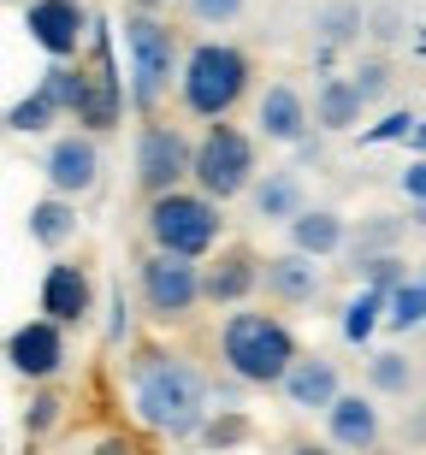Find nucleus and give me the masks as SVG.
I'll list each match as a JSON object with an SVG mask.
<instances>
[{"mask_svg":"<svg viewBox=\"0 0 426 455\" xmlns=\"http://www.w3.org/2000/svg\"><path fill=\"white\" fill-rule=\"evenodd\" d=\"M131 403H137V420L149 432H160V438H196V432H207V385L184 355H149V361H137Z\"/></svg>","mask_w":426,"mask_h":455,"instance_id":"obj_1","label":"nucleus"},{"mask_svg":"<svg viewBox=\"0 0 426 455\" xmlns=\"http://www.w3.org/2000/svg\"><path fill=\"white\" fill-rule=\"evenodd\" d=\"M220 361L243 385H285L290 367H296L302 355H296V338H290V325L278 320V314L237 307V314H225V325H220Z\"/></svg>","mask_w":426,"mask_h":455,"instance_id":"obj_2","label":"nucleus"},{"mask_svg":"<svg viewBox=\"0 0 426 455\" xmlns=\"http://www.w3.org/2000/svg\"><path fill=\"white\" fill-rule=\"evenodd\" d=\"M178 89H184V107L207 124H225V113L243 101L249 89V53L231 48V42H196L184 53V71H178Z\"/></svg>","mask_w":426,"mask_h":455,"instance_id":"obj_3","label":"nucleus"},{"mask_svg":"<svg viewBox=\"0 0 426 455\" xmlns=\"http://www.w3.org/2000/svg\"><path fill=\"white\" fill-rule=\"evenodd\" d=\"M149 236H154V249L184 254V260H202V254L220 243V202H207L202 189L154 196L149 202Z\"/></svg>","mask_w":426,"mask_h":455,"instance_id":"obj_4","label":"nucleus"},{"mask_svg":"<svg viewBox=\"0 0 426 455\" xmlns=\"http://www.w3.org/2000/svg\"><path fill=\"white\" fill-rule=\"evenodd\" d=\"M196 189L207 202H231L243 189H255V142L237 124H207L196 142Z\"/></svg>","mask_w":426,"mask_h":455,"instance_id":"obj_5","label":"nucleus"},{"mask_svg":"<svg viewBox=\"0 0 426 455\" xmlns=\"http://www.w3.org/2000/svg\"><path fill=\"white\" fill-rule=\"evenodd\" d=\"M125 48H131V101L154 107L172 89V71H184L178 42H172V30L160 24V18L137 12L131 24H125Z\"/></svg>","mask_w":426,"mask_h":455,"instance_id":"obj_6","label":"nucleus"},{"mask_svg":"<svg viewBox=\"0 0 426 455\" xmlns=\"http://www.w3.org/2000/svg\"><path fill=\"white\" fill-rule=\"evenodd\" d=\"M184 178H196V142L178 124H142L137 136V184L149 196H172L184 189Z\"/></svg>","mask_w":426,"mask_h":455,"instance_id":"obj_7","label":"nucleus"},{"mask_svg":"<svg viewBox=\"0 0 426 455\" xmlns=\"http://www.w3.org/2000/svg\"><path fill=\"white\" fill-rule=\"evenodd\" d=\"M142 302H149V314H160V320H184L196 302H207L202 267L184 260V254L154 249L149 260H142Z\"/></svg>","mask_w":426,"mask_h":455,"instance_id":"obj_8","label":"nucleus"},{"mask_svg":"<svg viewBox=\"0 0 426 455\" xmlns=\"http://www.w3.org/2000/svg\"><path fill=\"white\" fill-rule=\"evenodd\" d=\"M24 30L48 60H77V48L95 24L77 0H24Z\"/></svg>","mask_w":426,"mask_h":455,"instance_id":"obj_9","label":"nucleus"},{"mask_svg":"<svg viewBox=\"0 0 426 455\" xmlns=\"http://www.w3.org/2000/svg\"><path fill=\"white\" fill-rule=\"evenodd\" d=\"M6 367L18 379H53V372L66 367V325L53 320H24L6 338Z\"/></svg>","mask_w":426,"mask_h":455,"instance_id":"obj_10","label":"nucleus"},{"mask_svg":"<svg viewBox=\"0 0 426 455\" xmlns=\"http://www.w3.org/2000/svg\"><path fill=\"white\" fill-rule=\"evenodd\" d=\"M42 172H48L53 196H84V189H95V178H101V148H95V136H60V142L48 148V160H42Z\"/></svg>","mask_w":426,"mask_h":455,"instance_id":"obj_11","label":"nucleus"},{"mask_svg":"<svg viewBox=\"0 0 426 455\" xmlns=\"http://www.w3.org/2000/svg\"><path fill=\"white\" fill-rule=\"evenodd\" d=\"M89 302H95V284H89V272L77 267V260H53V267L42 272V320L77 325L89 314Z\"/></svg>","mask_w":426,"mask_h":455,"instance_id":"obj_12","label":"nucleus"},{"mask_svg":"<svg viewBox=\"0 0 426 455\" xmlns=\"http://www.w3.org/2000/svg\"><path fill=\"white\" fill-rule=\"evenodd\" d=\"M278 390L290 396V408H308V414H314V408H320V414H332V403L343 396L338 367H332L326 355H302V361L290 367V379H285Z\"/></svg>","mask_w":426,"mask_h":455,"instance_id":"obj_13","label":"nucleus"},{"mask_svg":"<svg viewBox=\"0 0 426 455\" xmlns=\"http://www.w3.org/2000/svg\"><path fill=\"white\" fill-rule=\"evenodd\" d=\"M255 284H261V260L249 249H225L220 260L202 272V290H207V302H213V307H237Z\"/></svg>","mask_w":426,"mask_h":455,"instance_id":"obj_14","label":"nucleus"},{"mask_svg":"<svg viewBox=\"0 0 426 455\" xmlns=\"http://www.w3.org/2000/svg\"><path fill=\"white\" fill-rule=\"evenodd\" d=\"M326 432H332V443L350 455H367L379 443V408L367 403V396H338L332 403V414H326Z\"/></svg>","mask_w":426,"mask_h":455,"instance_id":"obj_15","label":"nucleus"},{"mask_svg":"<svg viewBox=\"0 0 426 455\" xmlns=\"http://www.w3.org/2000/svg\"><path fill=\"white\" fill-rule=\"evenodd\" d=\"M261 284H267V296H278V302H314L320 296V267H314V254H273L267 267H261Z\"/></svg>","mask_w":426,"mask_h":455,"instance_id":"obj_16","label":"nucleus"},{"mask_svg":"<svg viewBox=\"0 0 426 455\" xmlns=\"http://www.w3.org/2000/svg\"><path fill=\"white\" fill-rule=\"evenodd\" d=\"M255 124H261V136L267 142H302L308 136V107H302V95L290 84H273L267 95H261V107H255Z\"/></svg>","mask_w":426,"mask_h":455,"instance_id":"obj_17","label":"nucleus"},{"mask_svg":"<svg viewBox=\"0 0 426 455\" xmlns=\"http://www.w3.org/2000/svg\"><path fill=\"white\" fill-rule=\"evenodd\" d=\"M249 196H255V213H261V220H273V225H290V220H302V213H308V207H302V178H296L290 166L267 172Z\"/></svg>","mask_w":426,"mask_h":455,"instance_id":"obj_18","label":"nucleus"},{"mask_svg":"<svg viewBox=\"0 0 426 455\" xmlns=\"http://www.w3.org/2000/svg\"><path fill=\"white\" fill-rule=\"evenodd\" d=\"M290 249H296V254H314V260L338 254L343 249V220L332 213V207H308L302 220H290Z\"/></svg>","mask_w":426,"mask_h":455,"instance_id":"obj_19","label":"nucleus"},{"mask_svg":"<svg viewBox=\"0 0 426 455\" xmlns=\"http://www.w3.org/2000/svg\"><path fill=\"white\" fill-rule=\"evenodd\" d=\"M24 225H30V243H42V249H66L71 236H77V207H71L66 196H42Z\"/></svg>","mask_w":426,"mask_h":455,"instance_id":"obj_20","label":"nucleus"},{"mask_svg":"<svg viewBox=\"0 0 426 455\" xmlns=\"http://www.w3.org/2000/svg\"><path fill=\"white\" fill-rule=\"evenodd\" d=\"M361 89H356V77H326L320 84V95H314V118H320L326 131H350L361 118Z\"/></svg>","mask_w":426,"mask_h":455,"instance_id":"obj_21","label":"nucleus"},{"mask_svg":"<svg viewBox=\"0 0 426 455\" xmlns=\"http://www.w3.org/2000/svg\"><path fill=\"white\" fill-rule=\"evenodd\" d=\"M89 84H95V77H84V66H71V60H53L48 77H42V95H48V101L60 107V113L77 118V107H84Z\"/></svg>","mask_w":426,"mask_h":455,"instance_id":"obj_22","label":"nucleus"},{"mask_svg":"<svg viewBox=\"0 0 426 455\" xmlns=\"http://www.w3.org/2000/svg\"><path fill=\"white\" fill-rule=\"evenodd\" d=\"M385 307H391V296H379V290H367V284H361V296H356L350 307H343V338H350V343H367Z\"/></svg>","mask_w":426,"mask_h":455,"instance_id":"obj_23","label":"nucleus"},{"mask_svg":"<svg viewBox=\"0 0 426 455\" xmlns=\"http://www.w3.org/2000/svg\"><path fill=\"white\" fill-rule=\"evenodd\" d=\"M391 331H421L426 325V278H409L403 290H391Z\"/></svg>","mask_w":426,"mask_h":455,"instance_id":"obj_24","label":"nucleus"},{"mask_svg":"<svg viewBox=\"0 0 426 455\" xmlns=\"http://www.w3.org/2000/svg\"><path fill=\"white\" fill-rule=\"evenodd\" d=\"M367 379H374V390H385V396H409V385H414V367L403 361V355H374L367 361Z\"/></svg>","mask_w":426,"mask_h":455,"instance_id":"obj_25","label":"nucleus"},{"mask_svg":"<svg viewBox=\"0 0 426 455\" xmlns=\"http://www.w3.org/2000/svg\"><path fill=\"white\" fill-rule=\"evenodd\" d=\"M361 278H367V290H379V296H391V290L409 284V267L397 260V254H374V260H356Z\"/></svg>","mask_w":426,"mask_h":455,"instance_id":"obj_26","label":"nucleus"},{"mask_svg":"<svg viewBox=\"0 0 426 455\" xmlns=\"http://www.w3.org/2000/svg\"><path fill=\"white\" fill-rule=\"evenodd\" d=\"M60 113V107L48 101V95H42V89H36L30 101H18L12 113H6V131H18V136H36V131H48V118Z\"/></svg>","mask_w":426,"mask_h":455,"instance_id":"obj_27","label":"nucleus"},{"mask_svg":"<svg viewBox=\"0 0 426 455\" xmlns=\"http://www.w3.org/2000/svg\"><path fill=\"white\" fill-rule=\"evenodd\" d=\"M414 124H421L414 113H385V118L374 124V131H361V142H367V148H379V142H409Z\"/></svg>","mask_w":426,"mask_h":455,"instance_id":"obj_28","label":"nucleus"},{"mask_svg":"<svg viewBox=\"0 0 426 455\" xmlns=\"http://www.w3.org/2000/svg\"><path fill=\"white\" fill-rule=\"evenodd\" d=\"M189 12L202 18V24H231L243 12V0H189Z\"/></svg>","mask_w":426,"mask_h":455,"instance_id":"obj_29","label":"nucleus"},{"mask_svg":"<svg viewBox=\"0 0 426 455\" xmlns=\"http://www.w3.org/2000/svg\"><path fill=\"white\" fill-rule=\"evenodd\" d=\"M53 420H60V396H36L30 414H24V426H30V432H48Z\"/></svg>","mask_w":426,"mask_h":455,"instance_id":"obj_30","label":"nucleus"},{"mask_svg":"<svg viewBox=\"0 0 426 455\" xmlns=\"http://www.w3.org/2000/svg\"><path fill=\"white\" fill-rule=\"evenodd\" d=\"M356 89H361V101H379V95H385V66H361Z\"/></svg>","mask_w":426,"mask_h":455,"instance_id":"obj_31","label":"nucleus"},{"mask_svg":"<svg viewBox=\"0 0 426 455\" xmlns=\"http://www.w3.org/2000/svg\"><path fill=\"white\" fill-rule=\"evenodd\" d=\"M403 196H409V202H426V160H414V166L403 172Z\"/></svg>","mask_w":426,"mask_h":455,"instance_id":"obj_32","label":"nucleus"},{"mask_svg":"<svg viewBox=\"0 0 426 455\" xmlns=\"http://www.w3.org/2000/svg\"><path fill=\"white\" fill-rule=\"evenodd\" d=\"M243 438V420H225V426H207V443H231Z\"/></svg>","mask_w":426,"mask_h":455,"instance_id":"obj_33","label":"nucleus"},{"mask_svg":"<svg viewBox=\"0 0 426 455\" xmlns=\"http://www.w3.org/2000/svg\"><path fill=\"white\" fill-rule=\"evenodd\" d=\"M285 455H338V443H290Z\"/></svg>","mask_w":426,"mask_h":455,"instance_id":"obj_34","label":"nucleus"},{"mask_svg":"<svg viewBox=\"0 0 426 455\" xmlns=\"http://www.w3.org/2000/svg\"><path fill=\"white\" fill-rule=\"evenodd\" d=\"M95 455H131V443H125V438H101V450H95Z\"/></svg>","mask_w":426,"mask_h":455,"instance_id":"obj_35","label":"nucleus"},{"mask_svg":"<svg viewBox=\"0 0 426 455\" xmlns=\"http://www.w3.org/2000/svg\"><path fill=\"white\" fill-rule=\"evenodd\" d=\"M409 142H414V148L426 154V118H421V124H414V136H409Z\"/></svg>","mask_w":426,"mask_h":455,"instance_id":"obj_36","label":"nucleus"},{"mask_svg":"<svg viewBox=\"0 0 426 455\" xmlns=\"http://www.w3.org/2000/svg\"><path fill=\"white\" fill-rule=\"evenodd\" d=\"M414 220H421V225H426V202H414Z\"/></svg>","mask_w":426,"mask_h":455,"instance_id":"obj_37","label":"nucleus"},{"mask_svg":"<svg viewBox=\"0 0 426 455\" xmlns=\"http://www.w3.org/2000/svg\"><path fill=\"white\" fill-rule=\"evenodd\" d=\"M421 432H426V420H421Z\"/></svg>","mask_w":426,"mask_h":455,"instance_id":"obj_38","label":"nucleus"},{"mask_svg":"<svg viewBox=\"0 0 426 455\" xmlns=\"http://www.w3.org/2000/svg\"><path fill=\"white\" fill-rule=\"evenodd\" d=\"M149 6H154V0H149Z\"/></svg>","mask_w":426,"mask_h":455,"instance_id":"obj_39","label":"nucleus"},{"mask_svg":"<svg viewBox=\"0 0 426 455\" xmlns=\"http://www.w3.org/2000/svg\"><path fill=\"white\" fill-rule=\"evenodd\" d=\"M421 48H426V42H421Z\"/></svg>","mask_w":426,"mask_h":455,"instance_id":"obj_40","label":"nucleus"}]
</instances>
